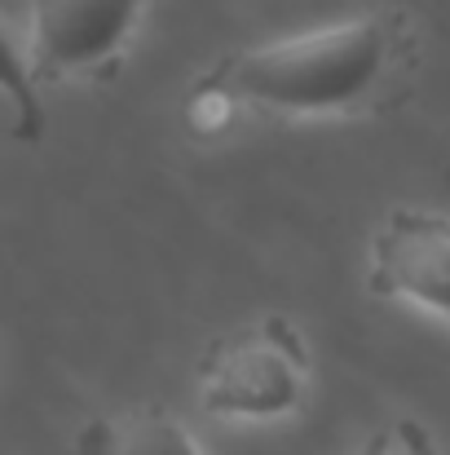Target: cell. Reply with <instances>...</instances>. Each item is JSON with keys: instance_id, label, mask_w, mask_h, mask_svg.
<instances>
[{"instance_id": "obj_1", "label": "cell", "mask_w": 450, "mask_h": 455, "mask_svg": "<svg viewBox=\"0 0 450 455\" xmlns=\"http://www.w3.org/2000/svg\"><path fill=\"white\" fill-rule=\"evenodd\" d=\"M415 62V27L402 9L358 13L288 40L221 53L203 84L265 116H367L384 107Z\"/></svg>"}, {"instance_id": "obj_2", "label": "cell", "mask_w": 450, "mask_h": 455, "mask_svg": "<svg viewBox=\"0 0 450 455\" xmlns=\"http://www.w3.org/2000/svg\"><path fill=\"white\" fill-rule=\"evenodd\" d=\"M309 349L292 318L265 314L199 358V407L217 420H283L304 403Z\"/></svg>"}, {"instance_id": "obj_3", "label": "cell", "mask_w": 450, "mask_h": 455, "mask_svg": "<svg viewBox=\"0 0 450 455\" xmlns=\"http://www.w3.org/2000/svg\"><path fill=\"white\" fill-rule=\"evenodd\" d=\"M154 0H31L27 53L40 84L107 80L120 71Z\"/></svg>"}, {"instance_id": "obj_4", "label": "cell", "mask_w": 450, "mask_h": 455, "mask_svg": "<svg viewBox=\"0 0 450 455\" xmlns=\"http://www.w3.org/2000/svg\"><path fill=\"white\" fill-rule=\"evenodd\" d=\"M371 292L411 301L450 323V217L393 208L371 243Z\"/></svg>"}, {"instance_id": "obj_5", "label": "cell", "mask_w": 450, "mask_h": 455, "mask_svg": "<svg viewBox=\"0 0 450 455\" xmlns=\"http://www.w3.org/2000/svg\"><path fill=\"white\" fill-rule=\"evenodd\" d=\"M71 455H203L194 434L163 403H138L115 416H93L75 434Z\"/></svg>"}, {"instance_id": "obj_6", "label": "cell", "mask_w": 450, "mask_h": 455, "mask_svg": "<svg viewBox=\"0 0 450 455\" xmlns=\"http://www.w3.org/2000/svg\"><path fill=\"white\" fill-rule=\"evenodd\" d=\"M0 98L9 102L13 120L9 133L27 147L44 142L49 116H44V98H40V80L31 71V53H27V36H18L4 18H0Z\"/></svg>"}, {"instance_id": "obj_7", "label": "cell", "mask_w": 450, "mask_h": 455, "mask_svg": "<svg viewBox=\"0 0 450 455\" xmlns=\"http://www.w3.org/2000/svg\"><path fill=\"white\" fill-rule=\"evenodd\" d=\"M239 116H243V107H239L230 93H221V89H212V84H203V80L190 84V93H186V129H190L194 138H217V133H225Z\"/></svg>"}, {"instance_id": "obj_8", "label": "cell", "mask_w": 450, "mask_h": 455, "mask_svg": "<svg viewBox=\"0 0 450 455\" xmlns=\"http://www.w3.org/2000/svg\"><path fill=\"white\" fill-rule=\"evenodd\" d=\"M393 438H398V455H442L438 447V438L420 425V420H398V429H393Z\"/></svg>"}, {"instance_id": "obj_9", "label": "cell", "mask_w": 450, "mask_h": 455, "mask_svg": "<svg viewBox=\"0 0 450 455\" xmlns=\"http://www.w3.org/2000/svg\"><path fill=\"white\" fill-rule=\"evenodd\" d=\"M353 455H398V438H393V429H375L362 447Z\"/></svg>"}]
</instances>
